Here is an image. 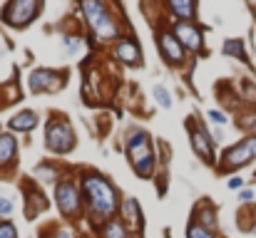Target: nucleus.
<instances>
[{"instance_id": "obj_15", "label": "nucleus", "mask_w": 256, "mask_h": 238, "mask_svg": "<svg viewBox=\"0 0 256 238\" xmlns=\"http://www.w3.org/2000/svg\"><path fill=\"white\" fill-rule=\"evenodd\" d=\"M169 8H172V13L182 20H189L194 17V10H197V0H167Z\"/></svg>"}, {"instance_id": "obj_18", "label": "nucleus", "mask_w": 256, "mask_h": 238, "mask_svg": "<svg viewBox=\"0 0 256 238\" xmlns=\"http://www.w3.org/2000/svg\"><path fill=\"white\" fill-rule=\"evenodd\" d=\"M102 238H124V226L119 221H107L102 228Z\"/></svg>"}, {"instance_id": "obj_27", "label": "nucleus", "mask_w": 256, "mask_h": 238, "mask_svg": "<svg viewBox=\"0 0 256 238\" xmlns=\"http://www.w3.org/2000/svg\"><path fill=\"white\" fill-rule=\"evenodd\" d=\"M254 199V191H249V189H244L241 193H239V201H244V204H249Z\"/></svg>"}, {"instance_id": "obj_10", "label": "nucleus", "mask_w": 256, "mask_h": 238, "mask_svg": "<svg viewBox=\"0 0 256 238\" xmlns=\"http://www.w3.org/2000/svg\"><path fill=\"white\" fill-rule=\"evenodd\" d=\"M157 45H159V52L164 55V60L169 64H182L184 62V48H182V42L177 40V35L162 32L159 40H157Z\"/></svg>"}, {"instance_id": "obj_9", "label": "nucleus", "mask_w": 256, "mask_h": 238, "mask_svg": "<svg viewBox=\"0 0 256 238\" xmlns=\"http://www.w3.org/2000/svg\"><path fill=\"white\" fill-rule=\"evenodd\" d=\"M60 84H65V79H62L60 72H52V70H35L30 75V90L33 92H52Z\"/></svg>"}, {"instance_id": "obj_28", "label": "nucleus", "mask_w": 256, "mask_h": 238, "mask_svg": "<svg viewBox=\"0 0 256 238\" xmlns=\"http://www.w3.org/2000/svg\"><path fill=\"white\" fill-rule=\"evenodd\" d=\"M211 137H214V142H224V132H222V129H214V134H211Z\"/></svg>"}, {"instance_id": "obj_8", "label": "nucleus", "mask_w": 256, "mask_h": 238, "mask_svg": "<svg viewBox=\"0 0 256 238\" xmlns=\"http://www.w3.org/2000/svg\"><path fill=\"white\" fill-rule=\"evenodd\" d=\"M174 35L182 42V48H189V50H194V52L202 50V45H204L202 30L194 23H187V20H179V23L174 25Z\"/></svg>"}, {"instance_id": "obj_23", "label": "nucleus", "mask_w": 256, "mask_h": 238, "mask_svg": "<svg viewBox=\"0 0 256 238\" xmlns=\"http://www.w3.org/2000/svg\"><path fill=\"white\" fill-rule=\"evenodd\" d=\"M37 176H45L42 181H52V179H57V176H55V171H52L50 166H37Z\"/></svg>"}, {"instance_id": "obj_22", "label": "nucleus", "mask_w": 256, "mask_h": 238, "mask_svg": "<svg viewBox=\"0 0 256 238\" xmlns=\"http://www.w3.org/2000/svg\"><path fill=\"white\" fill-rule=\"evenodd\" d=\"M0 238H17V233H15V226L13 223H0Z\"/></svg>"}, {"instance_id": "obj_24", "label": "nucleus", "mask_w": 256, "mask_h": 238, "mask_svg": "<svg viewBox=\"0 0 256 238\" xmlns=\"http://www.w3.org/2000/svg\"><path fill=\"white\" fill-rule=\"evenodd\" d=\"M209 119L214 122V124H222V127L226 124V114H224V112H217V110H211V112H209Z\"/></svg>"}, {"instance_id": "obj_19", "label": "nucleus", "mask_w": 256, "mask_h": 238, "mask_svg": "<svg viewBox=\"0 0 256 238\" xmlns=\"http://www.w3.org/2000/svg\"><path fill=\"white\" fill-rule=\"evenodd\" d=\"M154 99H157V104L162 107V110H169V107H172V97H169V90L162 87V84H157V87H154Z\"/></svg>"}, {"instance_id": "obj_6", "label": "nucleus", "mask_w": 256, "mask_h": 238, "mask_svg": "<svg viewBox=\"0 0 256 238\" xmlns=\"http://www.w3.org/2000/svg\"><path fill=\"white\" fill-rule=\"evenodd\" d=\"M256 159V134L241 139L239 144H234L224 151L222 157V169L224 171H231V169H241L246 164H251Z\"/></svg>"}, {"instance_id": "obj_12", "label": "nucleus", "mask_w": 256, "mask_h": 238, "mask_svg": "<svg viewBox=\"0 0 256 238\" xmlns=\"http://www.w3.org/2000/svg\"><path fill=\"white\" fill-rule=\"evenodd\" d=\"M117 57L122 60V62H127V64H139L142 62V50H139V45L135 40H119L117 42Z\"/></svg>"}, {"instance_id": "obj_14", "label": "nucleus", "mask_w": 256, "mask_h": 238, "mask_svg": "<svg viewBox=\"0 0 256 238\" xmlns=\"http://www.w3.org/2000/svg\"><path fill=\"white\" fill-rule=\"evenodd\" d=\"M10 127L17 129V132H33V129L37 127V114L25 110V112H17L13 119H10Z\"/></svg>"}, {"instance_id": "obj_1", "label": "nucleus", "mask_w": 256, "mask_h": 238, "mask_svg": "<svg viewBox=\"0 0 256 238\" xmlns=\"http://www.w3.org/2000/svg\"><path fill=\"white\" fill-rule=\"evenodd\" d=\"M82 193H85V201H87L90 211L97 219H110L117 211V191L104 176H97V174L85 176L82 179Z\"/></svg>"}, {"instance_id": "obj_5", "label": "nucleus", "mask_w": 256, "mask_h": 238, "mask_svg": "<svg viewBox=\"0 0 256 238\" xmlns=\"http://www.w3.org/2000/svg\"><path fill=\"white\" fill-rule=\"evenodd\" d=\"M45 146H48L50 151H55V154H68V151H72V146H75V132H72V127H70L65 119L55 117V119L48 124Z\"/></svg>"}, {"instance_id": "obj_4", "label": "nucleus", "mask_w": 256, "mask_h": 238, "mask_svg": "<svg viewBox=\"0 0 256 238\" xmlns=\"http://www.w3.org/2000/svg\"><path fill=\"white\" fill-rule=\"evenodd\" d=\"M40 15V0H8L3 10V23L10 28H28Z\"/></svg>"}, {"instance_id": "obj_3", "label": "nucleus", "mask_w": 256, "mask_h": 238, "mask_svg": "<svg viewBox=\"0 0 256 238\" xmlns=\"http://www.w3.org/2000/svg\"><path fill=\"white\" fill-rule=\"evenodd\" d=\"M127 157H130L132 166L139 176H149L154 169V154H152V142L144 132H137L130 142H127Z\"/></svg>"}, {"instance_id": "obj_26", "label": "nucleus", "mask_w": 256, "mask_h": 238, "mask_svg": "<svg viewBox=\"0 0 256 238\" xmlns=\"http://www.w3.org/2000/svg\"><path fill=\"white\" fill-rule=\"evenodd\" d=\"M226 186H229V189H241V186H244V179H241V176H231Z\"/></svg>"}, {"instance_id": "obj_20", "label": "nucleus", "mask_w": 256, "mask_h": 238, "mask_svg": "<svg viewBox=\"0 0 256 238\" xmlns=\"http://www.w3.org/2000/svg\"><path fill=\"white\" fill-rule=\"evenodd\" d=\"M187 238H217V236L211 233L209 228H204V226L191 223V226H189V231H187Z\"/></svg>"}, {"instance_id": "obj_16", "label": "nucleus", "mask_w": 256, "mask_h": 238, "mask_svg": "<svg viewBox=\"0 0 256 238\" xmlns=\"http://www.w3.org/2000/svg\"><path fill=\"white\" fill-rule=\"evenodd\" d=\"M222 52H224L226 57H237V60H241V62H249V55H246V50H244V40H239V37H229V40L224 42Z\"/></svg>"}, {"instance_id": "obj_17", "label": "nucleus", "mask_w": 256, "mask_h": 238, "mask_svg": "<svg viewBox=\"0 0 256 238\" xmlns=\"http://www.w3.org/2000/svg\"><path fill=\"white\" fill-rule=\"evenodd\" d=\"M122 219H127L130 223H139L142 211H139V206H137L135 199H127V201L122 204Z\"/></svg>"}, {"instance_id": "obj_13", "label": "nucleus", "mask_w": 256, "mask_h": 238, "mask_svg": "<svg viewBox=\"0 0 256 238\" xmlns=\"http://www.w3.org/2000/svg\"><path fill=\"white\" fill-rule=\"evenodd\" d=\"M17 157V142L13 134H0V166H10Z\"/></svg>"}, {"instance_id": "obj_29", "label": "nucleus", "mask_w": 256, "mask_h": 238, "mask_svg": "<svg viewBox=\"0 0 256 238\" xmlns=\"http://www.w3.org/2000/svg\"><path fill=\"white\" fill-rule=\"evenodd\" d=\"M60 238H70V233H62V236H60Z\"/></svg>"}, {"instance_id": "obj_11", "label": "nucleus", "mask_w": 256, "mask_h": 238, "mask_svg": "<svg viewBox=\"0 0 256 238\" xmlns=\"http://www.w3.org/2000/svg\"><path fill=\"white\" fill-rule=\"evenodd\" d=\"M191 146H194V151L204 159V161H214V149H211V139L206 134V129L199 127V129H191Z\"/></svg>"}, {"instance_id": "obj_25", "label": "nucleus", "mask_w": 256, "mask_h": 238, "mask_svg": "<svg viewBox=\"0 0 256 238\" xmlns=\"http://www.w3.org/2000/svg\"><path fill=\"white\" fill-rule=\"evenodd\" d=\"M10 213H13V201L0 196V216H10Z\"/></svg>"}, {"instance_id": "obj_7", "label": "nucleus", "mask_w": 256, "mask_h": 238, "mask_svg": "<svg viewBox=\"0 0 256 238\" xmlns=\"http://www.w3.org/2000/svg\"><path fill=\"white\" fill-rule=\"evenodd\" d=\"M55 196H57V206H60L62 216H68V219H77L80 208H82V199H80L77 186L70 184V181H62V184H57Z\"/></svg>"}, {"instance_id": "obj_21", "label": "nucleus", "mask_w": 256, "mask_h": 238, "mask_svg": "<svg viewBox=\"0 0 256 238\" xmlns=\"http://www.w3.org/2000/svg\"><path fill=\"white\" fill-rule=\"evenodd\" d=\"M62 45H65L68 55H75L80 50V45H82V40H77V37H62Z\"/></svg>"}, {"instance_id": "obj_2", "label": "nucleus", "mask_w": 256, "mask_h": 238, "mask_svg": "<svg viewBox=\"0 0 256 238\" xmlns=\"http://www.w3.org/2000/svg\"><path fill=\"white\" fill-rule=\"evenodd\" d=\"M82 13H85V17H87L90 30H92L100 40L107 42V40H115V37L119 35L115 17L110 15L107 5H104L102 0H82Z\"/></svg>"}]
</instances>
